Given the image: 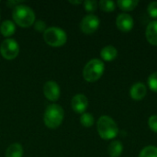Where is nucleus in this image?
Returning a JSON list of instances; mask_svg holds the SVG:
<instances>
[{"mask_svg":"<svg viewBox=\"0 0 157 157\" xmlns=\"http://www.w3.org/2000/svg\"><path fill=\"white\" fill-rule=\"evenodd\" d=\"M12 17L14 22L21 28H29L36 21V16L32 8L23 4L13 8Z\"/></svg>","mask_w":157,"mask_h":157,"instance_id":"f257e3e1","label":"nucleus"},{"mask_svg":"<svg viewBox=\"0 0 157 157\" xmlns=\"http://www.w3.org/2000/svg\"><path fill=\"white\" fill-rule=\"evenodd\" d=\"M63 118V109L58 104H50L45 109L43 115V121L49 129L54 130L61 126Z\"/></svg>","mask_w":157,"mask_h":157,"instance_id":"f03ea898","label":"nucleus"},{"mask_svg":"<svg viewBox=\"0 0 157 157\" xmlns=\"http://www.w3.org/2000/svg\"><path fill=\"white\" fill-rule=\"evenodd\" d=\"M97 130L98 135L103 140H112L117 137L119 128L116 122L109 116H101L97 122Z\"/></svg>","mask_w":157,"mask_h":157,"instance_id":"7ed1b4c3","label":"nucleus"},{"mask_svg":"<svg viewBox=\"0 0 157 157\" xmlns=\"http://www.w3.org/2000/svg\"><path fill=\"white\" fill-rule=\"evenodd\" d=\"M105 71L104 63L99 59L90 60L83 69V77L86 82L93 83L98 81Z\"/></svg>","mask_w":157,"mask_h":157,"instance_id":"20e7f679","label":"nucleus"},{"mask_svg":"<svg viewBox=\"0 0 157 157\" xmlns=\"http://www.w3.org/2000/svg\"><path fill=\"white\" fill-rule=\"evenodd\" d=\"M44 41L52 47L63 46L67 41L66 32L58 27H50L43 32Z\"/></svg>","mask_w":157,"mask_h":157,"instance_id":"39448f33","label":"nucleus"},{"mask_svg":"<svg viewBox=\"0 0 157 157\" xmlns=\"http://www.w3.org/2000/svg\"><path fill=\"white\" fill-rule=\"evenodd\" d=\"M0 53L6 60L11 61L16 59L19 53V45L17 41L11 38L4 40L0 45Z\"/></svg>","mask_w":157,"mask_h":157,"instance_id":"423d86ee","label":"nucleus"},{"mask_svg":"<svg viewBox=\"0 0 157 157\" xmlns=\"http://www.w3.org/2000/svg\"><path fill=\"white\" fill-rule=\"evenodd\" d=\"M99 24H100L99 18L96 15L89 14V15H86L82 19L80 28H81V30L85 34H92L98 30Z\"/></svg>","mask_w":157,"mask_h":157,"instance_id":"0eeeda50","label":"nucleus"},{"mask_svg":"<svg viewBox=\"0 0 157 157\" xmlns=\"http://www.w3.org/2000/svg\"><path fill=\"white\" fill-rule=\"evenodd\" d=\"M43 94L45 98L52 102L57 101L60 98L61 89L59 85L54 81H47L43 86Z\"/></svg>","mask_w":157,"mask_h":157,"instance_id":"6e6552de","label":"nucleus"},{"mask_svg":"<svg viewBox=\"0 0 157 157\" xmlns=\"http://www.w3.org/2000/svg\"><path fill=\"white\" fill-rule=\"evenodd\" d=\"M71 106L74 111L83 114L88 107V99L84 94H76L71 100Z\"/></svg>","mask_w":157,"mask_h":157,"instance_id":"1a4fd4ad","label":"nucleus"},{"mask_svg":"<svg viewBox=\"0 0 157 157\" xmlns=\"http://www.w3.org/2000/svg\"><path fill=\"white\" fill-rule=\"evenodd\" d=\"M116 25L121 31L129 32L132 29V28L134 26L133 18L129 14L121 13L117 17Z\"/></svg>","mask_w":157,"mask_h":157,"instance_id":"9d476101","label":"nucleus"},{"mask_svg":"<svg viewBox=\"0 0 157 157\" xmlns=\"http://www.w3.org/2000/svg\"><path fill=\"white\" fill-rule=\"evenodd\" d=\"M146 86L142 83L134 84L130 89V96L134 100H142L146 96Z\"/></svg>","mask_w":157,"mask_h":157,"instance_id":"9b49d317","label":"nucleus"},{"mask_svg":"<svg viewBox=\"0 0 157 157\" xmlns=\"http://www.w3.org/2000/svg\"><path fill=\"white\" fill-rule=\"evenodd\" d=\"M145 36L151 45L157 46V20H154L147 25Z\"/></svg>","mask_w":157,"mask_h":157,"instance_id":"f8f14e48","label":"nucleus"},{"mask_svg":"<svg viewBox=\"0 0 157 157\" xmlns=\"http://www.w3.org/2000/svg\"><path fill=\"white\" fill-rule=\"evenodd\" d=\"M0 32L6 39H8V37H11L12 35H14V33L16 32V25H15L14 21L8 20V19L3 21L0 25Z\"/></svg>","mask_w":157,"mask_h":157,"instance_id":"ddd939ff","label":"nucleus"},{"mask_svg":"<svg viewBox=\"0 0 157 157\" xmlns=\"http://www.w3.org/2000/svg\"><path fill=\"white\" fill-rule=\"evenodd\" d=\"M23 147L20 144L15 143L10 144L5 153V156L6 157H23Z\"/></svg>","mask_w":157,"mask_h":157,"instance_id":"4468645a","label":"nucleus"},{"mask_svg":"<svg viewBox=\"0 0 157 157\" xmlns=\"http://www.w3.org/2000/svg\"><path fill=\"white\" fill-rule=\"evenodd\" d=\"M100 55H101V58L104 61L111 62V61H113V60L116 59V57L118 55V51H117V49L114 46L109 45V46L104 47L101 50Z\"/></svg>","mask_w":157,"mask_h":157,"instance_id":"2eb2a0df","label":"nucleus"},{"mask_svg":"<svg viewBox=\"0 0 157 157\" xmlns=\"http://www.w3.org/2000/svg\"><path fill=\"white\" fill-rule=\"evenodd\" d=\"M123 151V145L119 141H113L108 147V153L110 157H120Z\"/></svg>","mask_w":157,"mask_h":157,"instance_id":"dca6fc26","label":"nucleus"},{"mask_svg":"<svg viewBox=\"0 0 157 157\" xmlns=\"http://www.w3.org/2000/svg\"><path fill=\"white\" fill-rule=\"evenodd\" d=\"M139 4L138 0H119L117 5L123 11H132Z\"/></svg>","mask_w":157,"mask_h":157,"instance_id":"f3484780","label":"nucleus"},{"mask_svg":"<svg viewBox=\"0 0 157 157\" xmlns=\"http://www.w3.org/2000/svg\"><path fill=\"white\" fill-rule=\"evenodd\" d=\"M95 120L92 114L90 113H83L80 117V123L86 127V128H90L94 125Z\"/></svg>","mask_w":157,"mask_h":157,"instance_id":"a211bd4d","label":"nucleus"},{"mask_svg":"<svg viewBox=\"0 0 157 157\" xmlns=\"http://www.w3.org/2000/svg\"><path fill=\"white\" fill-rule=\"evenodd\" d=\"M139 157H157V147L154 145L146 146L141 151Z\"/></svg>","mask_w":157,"mask_h":157,"instance_id":"6ab92c4d","label":"nucleus"},{"mask_svg":"<svg viewBox=\"0 0 157 157\" xmlns=\"http://www.w3.org/2000/svg\"><path fill=\"white\" fill-rule=\"evenodd\" d=\"M98 5L101 10L105 12H112L116 8V4L113 1H109V0H101L99 1Z\"/></svg>","mask_w":157,"mask_h":157,"instance_id":"aec40b11","label":"nucleus"},{"mask_svg":"<svg viewBox=\"0 0 157 157\" xmlns=\"http://www.w3.org/2000/svg\"><path fill=\"white\" fill-rule=\"evenodd\" d=\"M147 82H148V86L150 89L157 93V72H155L149 75Z\"/></svg>","mask_w":157,"mask_h":157,"instance_id":"412c9836","label":"nucleus"},{"mask_svg":"<svg viewBox=\"0 0 157 157\" xmlns=\"http://www.w3.org/2000/svg\"><path fill=\"white\" fill-rule=\"evenodd\" d=\"M98 3L95 0H86L84 2V7L86 11L90 12V13L96 11L98 8Z\"/></svg>","mask_w":157,"mask_h":157,"instance_id":"4be33fe9","label":"nucleus"},{"mask_svg":"<svg viewBox=\"0 0 157 157\" xmlns=\"http://www.w3.org/2000/svg\"><path fill=\"white\" fill-rule=\"evenodd\" d=\"M147 11L148 14L150 15V17H154V18H157V2H152L148 5L147 7Z\"/></svg>","mask_w":157,"mask_h":157,"instance_id":"5701e85b","label":"nucleus"},{"mask_svg":"<svg viewBox=\"0 0 157 157\" xmlns=\"http://www.w3.org/2000/svg\"><path fill=\"white\" fill-rule=\"evenodd\" d=\"M33 25H34V29L38 32H44L47 29L46 23L43 20H40V19L36 20Z\"/></svg>","mask_w":157,"mask_h":157,"instance_id":"b1692460","label":"nucleus"},{"mask_svg":"<svg viewBox=\"0 0 157 157\" xmlns=\"http://www.w3.org/2000/svg\"><path fill=\"white\" fill-rule=\"evenodd\" d=\"M148 125L149 128L154 132L157 133V115H153L149 118L148 120Z\"/></svg>","mask_w":157,"mask_h":157,"instance_id":"393cba45","label":"nucleus"},{"mask_svg":"<svg viewBox=\"0 0 157 157\" xmlns=\"http://www.w3.org/2000/svg\"><path fill=\"white\" fill-rule=\"evenodd\" d=\"M21 4H23V1H13V0H11V1H7L6 2V5H7V6H9V7H16L17 6H18V5H21Z\"/></svg>","mask_w":157,"mask_h":157,"instance_id":"a878e982","label":"nucleus"},{"mask_svg":"<svg viewBox=\"0 0 157 157\" xmlns=\"http://www.w3.org/2000/svg\"><path fill=\"white\" fill-rule=\"evenodd\" d=\"M71 4L73 5H79V4H82V1H69Z\"/></svg>","mask_w":157,"mask_h":157,"instance_id":"bb28decb","label":"nucleus"}]
</instances>
